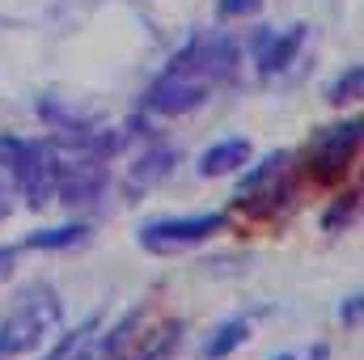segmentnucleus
Returning a JSON list of instances; mask_svg holds the SVG:
<instances>
[{
	"label": "nucleus",
	"instance_id": "nucleus-1",
	"mask_svg": "<svg viewBox=\"0 0 364 360\" xmlns=\"http://www.w3.org/2000/svg\"><path fill=\"white\" fill-rule=\"evenodd\" d=\"M0 166L9 170V179L17 186V195L30 208H43L55 199V149L47 140H30V136H0Z\"/></svg>",
	"mask_w": 364,
	"mask_h": 360
},
{
	"label": "nucleus",
	"instance_id": "nucleus-2",
	"mask_svg": "<svg viewBox=\"0 0 364 360\" xmlns=\"http://www.w3.org/2000/svg\"><path fill=\"white\" fill-rule=\"evenodd\" d=\"M60 297L51 288L30 292L4 322H0V360H17L34 348H43L60 331Z\"/></svg>",
	"mask_w": 364,
	"mask_h": 360
},
{
	"label": "nucleus",
	"instance_id": "nucleus-3",
	"mask_svg": "<svg viewBox=\"0 0 364 360\" xmlns=\"http://www.w3.org/2000/svg\"><path fill=\"white\" fill-rule=\"evenodd\" d=\"M170 68L203 81L212 90V85H220V81L233 77V68H237V43L225 30H203V34H195L178 55L170 60Z\"/></svg>",
	"mask_w": 364,
	"mask_h": 360
},
{
	"label": "nucleus",
	"instance_id": "nucleus-4",
	"mask_svg": "<svg viewBox=\"0 0 364 360\" xmlns=\"http://www.w3.org/2000/svg\"><path fill=\"white\" fill-rule=\"evenodd\" d=\"M360 149V119L352 123H335V127H322L305 153V174L314 182H335L348 174L352 157Z\"/></svg>",
	"mask_w": 364,
	"mask_h": 360
},
{
	"label": "nucleus",
	"instance_id": "nucleus-5",
	"mask_svg": "<svg viewBox=\"0 0 364 360\" xmlns=\"http://www.w3.org/2000/svg\"><path fill=\"white\" fill-rule=\"evenodd\" d=\"M229 225L225 212H199V216H166V221H153L140 229V246L153 250V255H170L182 246H195L212 233H220Z\"/></svg>",
	"mask_w": 364,
	"mask_h": 360
},
{
	"label": "nucleus",
	"instance_id": "nucleus-6",
	"mask_svg": "<svg viewBox=\"0 0 364 360\" xmlns=\"http://www.w3.org/2000/svg\"><path fill=\"white\" fill-rule=\"evenodd\" d=\"M203 97H208V85H203V81L166 68V73L153 81V90H149V97H144V106H149L153 115H186V110H195Z\"/></svg>",
	"mask_w": 364,
	"mask_h": 360
},
{
	"label": "nucleus",
	"instance_id": "nucleus-7",
	"mask_svg": "<svg viewBox=\"0 0 364 360\" xmlns=\"http://www.w3.org/2000/svg\"><path fill=\"white\" fill-rule=\"evenodd\" d=\"M102 182H106V170H102V157H93V153L55 166V195L64 203H90V199H97Z\"/></svg>",
	"mask_w": 364,
	"mask_h": 360
},
{
	"label": "nucleus",
	"instance_id": "nucleus-8",
	"mask_svg": "<svg viewBox=\"0 0 364 360\" xmlns=\"http://www.w3.org/2000/svg\"><path fill=\"white\" fill-rule=\"evenodd\" d=\"M305 21H296V26H288V30H263L259 38H255V64H259V73L263 77H272V73H284L292 60H296V51H301V43H305Z\"/></svg>",
	"mask_w": 364,
	"mask_h": 360
},
{
	"label": "nucleus",
	"instance_id": "nucleus-9",
	"mask_svg": "<svg viewBox=\"0 0 364 360\" xmlns=\"http://www.w3.org/2000/svg\"><path fill=\"white\" fill-rule=\"evenodd\" d=\"M292 195H296V186H292V179H288V170L279 166V170H272L267 179H259L255 186L237 191V208H242L246 216H275L279 208H288Z\"/></svg>",
	"mask_w": 364,
	"mask_h": 360
},
{
	"label": "nucleus",
	"instance_id": "nucleus-10",
	"mask_svg": "<svg viewBox=\"0 0 364 360\" xmlns=\"http://www.w3.org/2000/svg\"><path fill=\"white\" fill-rule=\"evenodd\" d=\"M246 157H250V140H242V136H229V140L212 144V149L199 157V174H203V179L233 174L237 166H246Z\"/></svg>",
	"mask_w": 364,
	"mask_h": 360
},
{
	"label": "nucleus",
	"instance_id": "nucleus-11",
	"mask_svg": "<svg viewBox=\"0 0 364 360\" xmlns=\"http://www.w3.org/2000/svg\"><path fill=\"white\" fill-rule=\"evenodd\" d=\"M246 339H250V322H246V318H229V322H220V327L203 339L199 356L203 360H225V356H233Z\"/></svg>",
	"mask_w": 364,
	"mask_h": 360
},
{
	"label": "nucleus",
	"instance_id": "nucleus-12",
	"mask_svg": "<svg viewBox=\"0 0 364 360\" xmlns=\"http://www.w3.org/2000/svg\"><path fill=\"white\" fill-rule=\"evenodd\" d=\"M170 166H174V149H153V153H144V157L132 166V174H127V191H132V195L149 191L157 179L170 174Z\"/></svg>",
	"mask_w": 364,
	"mask_h": 360
},
{
	"label": "nucleus",
	"instance_id": "nucleus-13",
	"mask_svg": "<svg viewBox=\"0 0 364 360\" xmlns=\"http://www.w3.org/2000/svg\"><path fill=\"white\" fill-rule=\"evenodd\" d=\"M85 238V225H55V229H38L26 238L30 250H60V246H77Z\"/></svg>",
	"mask_w": 364,
	"mask_h": 360
},
{
	"label": "nucleus",
	"instance_id": "nucleus-14",
	"mask_svg": "<svg viewBox=\"0 0 364 360\" xmlns=\"http://www.w3.org/2000/svg\"><path fill=\"white\" fill-rule=\"evenodd\" d=\"M144 318V305H136L132 314H123V322L110 331V335H102V348H97V356L102 360H119V352L132 344V331H136V322Z\"/></svg>",
	"mask_w": 364,
	"mask_h": 360
},
{
	"label": "nucleus",
	"instance_id": "nucleus-15",
	"mask_svg": "<svg viewBox=\"0 0 364 360\" xmlns=\"http://www.w3.org/2000/svg\"><path fill=\"white\" fill-rule=\"evenodd\" d=\"M360 85H364V68H360V64H352V68H348V73L331 85V93H326V97H331L335 106H343V102L360 97Z\"/></svg>",
	"mask_w": 364,
	"mask_h": 360
},
{
	"label": "nucleus",
	"instance_id": "nucleus-16",
	"mask_svg": "<svg viewBox=\"0 0 364 360\" xmlns=\"http://www.w3.org/2000/svg\"><path fill=\"white\" fill-rule=\"evenodd\" d=\"M356 203H360L356 195H343V199H339V203H335V208H331V212L322 216V225H326V233H339V229H343V225H348V221L356 216Z\"/></svg>",
	"mask_w": 364,
	"mask_h": 360
},
{
	"label": "nucleus",
	"instance_id": "nucleus-17",
	"mask_svg": "<svg viewBox=\"0 0 364 360\" xmlns=\"http://www.w3.org/2000/svg\"><path fill=\"white\" fill-rule=\"evenodd\" d=\"M174 344H178V335H174V331H166V335H161V339H157L153 348H144L140 356H132V360H166V356H170V348H174Z\"/></svg>",
	"mask_w": 364,
	"mask_h": 360
},
{
	"label": "nucleus",
	"instance_id": "nucleus-18",
	"mask_svg": "<svg viewBox=\"0 0 364 360\" xmlns=\"http://www.w3.org/2000/svg\"><path fill=\"white\" fill-rule=\"evenodd\" d=\"M255 4H259V0H220V13H225V17H246Z\"/></svg>",
	"mask_w": 364,
	"mask_h": 360
},
{
	"label": "nucleus",
	"instance_id": "nucleus-19",
	"mask_svg": "<svg viewBox=\"0 0 364 360\" xmlns=\"http://www.w3.org/2000/svg\"><path fill=\"white\" fill-rule=\"evenodd\" d=\"M339 318H343V322H356V318H360V297H348L343 309H339Z\"/></svg>",
	"mask_w": 364,
	"mask_h": 360
},
{
	"label": "nucleus",
	"instance_id": "nucleus-20",
	"mask_svg": "<svg viewBox=\"0 0 364 360\" xmlns=\"http://www.w3.org/2000/svg\"><path fill=\"white\" fill-rule=\"evenodd\" d=\"M13 268V246H0V275Z\"/></svg>",
	"mask_w": 364,
	"mask_h": 360
},
{
	"label": "nucleus",
	"instance_id": "nucleus-21",
	"mask_svg": "<svg viewBox=\"0 0 364 360\" xmlns=\"http://www.w3.org/2000/svg\"><path fill=\"white\" fill-rule=\"evenodd\" d=\"M4 208H9V191L0 186V216H4Z\"/></svg>",
	"mask_w": 364,
	"mask_h": 360
},
{
	"label": "nucleus",
	"instance_id": "nucleus-22",
	"mask_svg": "<svg viewBox=\"0 0 364 360\" xmlns=\"http://www.w3.org/2000/svg\"><path fill=\"white\" fill-rule=\"evenodd\" d=\"M73 360H93V352H90V348H81V352H77Z\"/></svg>",
	"mask_w": 364,
	"mask_h": 360
},
{
	"label": "nucleus",
	"instance_id": "nucleus-23",
	"mask_svg": "<svg viewBox=\"0 0 364 360\" xmlns=\"http://www.w3.org/2000/svg\"><path fill=\"white\" fill-rule=\"evenodd\" d=\"M279 360H292V356H279Z\"/></svg>",
	"mask_w": 364,
	"mask_h": 360
}]
</instances>
